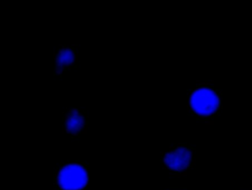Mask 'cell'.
<instances>
[{
	"label": "cell",
	"instance_id": "obj_1",
	"mask_svg": "<svg viewBox=\"0 0 252 190\" xmlns=\"http://www.w3.org/2000/svg\"><path fill=\"white\" fill-rule=\"evenodd\" d=\"M90 166L85 160L61 162L54 173V190H89Z\"/></svg>",
	"mask_w": 252,
	"mask_h": 190
},
{
	"label": "cell",
	"instance_id": "obj_3",
	"mask_svg": "<svg viewBox=\"0 0 252 190\" xmlns=\"http://www.w3.org/2000/svg\"><path fill=\"white\" fill-rule=\"evenodd\" d=\"M161 160L170 173L181 175L192 167L194 152L191 147L181 144L171 147L162 156Z\"/></svg>",
	"mask_w": 252,
	"mask_h": 190
},
{
	"label": "cell",
	"instance_id": "obj_2",
	"mask_svg": "<svg viewBox=\"0 0 252 190\" xmlns=\"http://www.w3.org/2000/svg\"><path fill=\"white\" fill-rule=\"evenodd\" d=\"M220 106L218 91L212 88H199L191 93L189 108L193 114L200 117H209L216 113Z\"/></svg>",
	"mask_w": 252,
	"mask_h": 190
},
{
	"label": "cell",
	"instance_id": "obj_4",
	"mask_svg": "<svg viewBox=\"0 0 252 190\" xmlns=\"http://www.w3.org/2000/svg\"><path fill=\"white\" fill-rule=\"evenodd\" d=\"M89 125V117L83 110L76 107H67L63 113V133L72 138H80L85 134Z\"/></svg>",
	"mask_w": 252,
	"mask_h": 190
},
{
	"label": "cell",
	"instance_id": "obj_5",
	"mask_svg": "<svg viewBox=\"0 0 252 190\" xmlns=\"http://www.w3.org/2000/svg\"><path fill=\"white\" fill-rule=\"evenodd\" d=\"M79 58V48L77 45H60L54 51V75L62 76L65 72L74 68Z\"/></svg>",
	"mask_w": 252,
	"mask_h": 190
}]
</instances>
